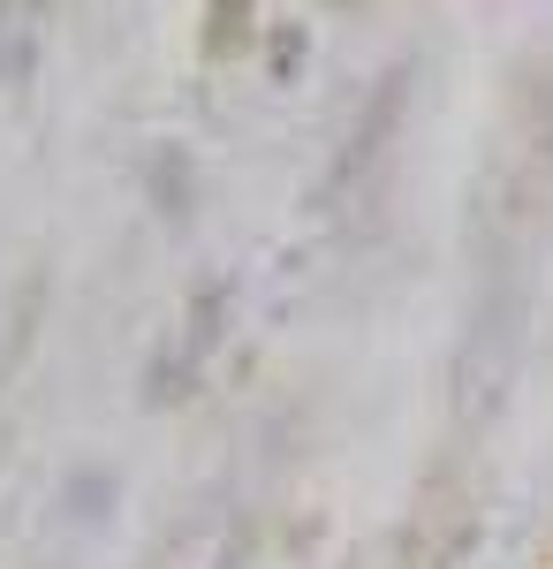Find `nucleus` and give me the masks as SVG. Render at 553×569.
I'll return each instance as SVG.
<instances>
[{
	"label": "nucleus",
	"mask_w": 553,
	"mask_h": 569,
	"mask_svg": "<svg viewBox=\"0 0 553 569\" xmlns=\"http://www.w3.org/2000/svg\"><path fill=\"white\" fill-rule=\"evenodd\" d=\"M243 31H251V0H213V23H205V53H213V61H228V53L243 46Z\"/></svg>",
	"instance_id": "obj_2"
},
{
	"label": "nucleus",
	"mask_w": 553,
	"mask_h": 569,
	"mask_svg": "<svg viewBox=\"0 0 553 569\" xmlns=\"http://www.w3.org/2000/svg\"><path fill=\"white\" fill-rule=\"evenodd\" d=\"M303 53H311V46H303V31L289 23V31L273 39V84H289V77H296V69H303Z\"/></svg>",
	"instance_id": "obj_3"
},
{
	"label": "nucleus",
	"mask_w": 553,
	"mask_h": 569,
	"mask_svg": "<svg viewBox=\"0 0 553 569\" xmlns=\"http://www.w3.org/2000/svg\"><path fill=\"white\" fill-rule=\"evenodd\" d=\"M228 305H235L228 281H205V289H198V305H190V319H182V335L168 342L160 372H152V395H190V388H198V372H205L213 350L228 342Z\"/></svg>",
	"instance_id": "obj_1"
}]
</instances>
